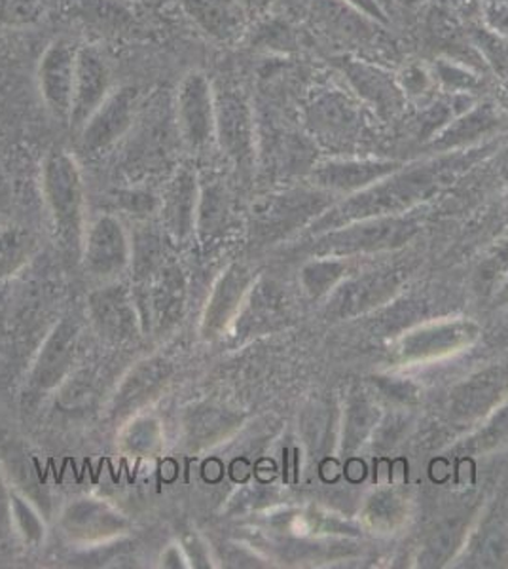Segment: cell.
Masks as SVG:
<instances>
[{
    "label": "cell",
    "instance_id": "cell-1",
    "mask_svg": "<svg viewBox=\"0 0 508 569\" xmlns=\"http://www.w3.org/2000/svg\"><path fill=\"white\" fill-rule=\"evenodd\" d=\"M335 61L336 69L340 71L349 90L376 114L384 118L395 117L408 107L399 78L386 67L372 59L357 58L349 53L336 58Z\"/></svg>",
    "mask_w": 508,
    "mask_h": 569
},
{
    "label": "cell",
    "instance_id": "cell-15",
    "mask_svg": "<svg viewBox=\"0 0 508 569\" xmlns=\"http://www.w3.org/2000/svg\"><path fill=\"white\" fill-rule=\"evenodd\" d=\"M343 2L355 8V10H359L360 13H365L370 20L378 21L381 26H387V21H389V18H387L389 12L384 8L380 0H343Z\"/></svg>",
    "mask_w": 508,
    "mask_h": 569
},
{
    "label": "cell",
    "instance_id": "cell-4",
    "mask_svg": "<svg viewBox=\"0 0 508 569\" xmlns=\"http://www.w3.org/2000/svg\"><path fill=\"white\" fill-rule=\"evenodd\" d=\"M112 91L114 82L109 59L104 58V53L96 46L80 44L69 122L82 128Z\"/></svg>",
    "mask_w": 508,
    "mask_h": 569
},
{
    "label": "cell",
    "instance_id": "cell-11",
    "mask_svg": "<svg viewBox=\"0 0 508 569\" xmlns=\"http://www.w3.org/2000/svg\"><path fill=\"white\" fill-rule=\"evenodd\" d=\"M400 88L405 91L408 103H424L427 99L432 98L437 93V82L432 77L431 67L421 66V63H406L399 72Z\"/></svg>",
    "mask_w": 508,
    "mask_h": 569
},
{
    "label": "cell",
    "instance_id": "cell-8",
    "mask_svg": "<svg viewBox=\"0 0 508 569\" xmlns=\"http://www.w3.org/2000/svg\"><path fill=\"white\" fill-rule=\"evenodd\" d=\"M215 103H217V137L222 144L232 149H243L251 141L252 99L243 86L232 80L215 84Z\"/></svg>",
    "mask_w": 508,
    "mask_h": 569
},
{
    "label": "cell",
    "instance_id": "cell-9",
    "mask_svg": "<svg viewBox=\"0 0 508 569\" xmlns=\"http://www.w3.org/2000/svg\"><path fill=\"white\" fill-rule=\"evenodd\" d=\"M431 71L438 90L461 96H477L478 91L482 90L486 78L482 72L445 58L435 59Z\"/></svg>",
    "mask_w": 508,
    "mask_h": 569
},
{
    "label": "cell",
    "instance_id": "cell-12",
    "mask_svg": "<svg viewBox=\"0 0 508 569\" xmlns=\"http://www.w3.org/2000/svg\"><path fill=\"white\" fill-rule=\"evenodd\" d=\"M39 18V0H0V23L2 26H31Z\"/></svg>",
    "mask_w": 508,
    "mask_h": 569
},
{
    "label": "cell",
    "instance_id": "cell-14",
    "mask_svg": "<svg viewBox=\"0 0 508 569\" xmlns=\"http://www.w3.org/2000/svg\"><path fill=\"white\" fill-rule=\"evenodd\" d=\"M484 23L508 39V2H491V4H486Z\"/></svg>",
    "mask_w": 508,
    "mask_h": 569
},
{
    "label": "cell",
    "instance_id": "cell-17",
    "mask_svg": "<svg viewBox=\"0 0 508 569\" xmlns=\"http://www.w3.org/2000/svg\"><path fill=\"white\" fill-rule=\"evenodd\" d=\"M457 482L461 486L475 485V463H472V461H459V467H457Z\"/></svg>",
    "mask_w": 508,
    "mask_h": 569
},
{
    "label": "cell",
    "instance_id": "cell-6",
    "mask_svg": "<svg viewBox=\"0 0 508 569\" xmlns=\"http://www.w3.org/2000/svg\"><path fill=\"white\" fill-rule=\"evenodd\" d=\"M177 4L187 20L215 44H238L251 26L238 0H177Z\"/></svg>",
    "mask_w": 508,
    "mask_h": 569
},
{
    "label": "cell",
    "instance_id": "cell-7",
    "mask_svg": "<svg viewBox=\"0 0 508 569\" xmlns=\"http://www.w3.org/2000/svg\"><path fill=\"white\" fill-rule=\"evenodd\" d=\"M141 107V93L133 86L114 88L107 101L88 118L80 128L86 147L103 149L110 142L117 141L133 126L137 110Z\"/></svg>",
    "mask_w": 508,
    "mask_h": 569
},
{
    "label": "cell",
    "instance_id": "cell-20",
    "mask_svg": "<svg viewBox=\"0 0 508 569\" xmlns=\"http://www.w3.org/2000/svg\"><path fill=\"white\" fill-rule=\"evenodd\" d=\"M496 103L508 114V77L501 80V88L497 91Z\"/></svg>",
    "mask_w": 508,
    "mask_h": 569
},
{
    "label": "cell",
    "instance_id": "cell-21",
    "mask_svg": "<svg viewBox=\"0 0 508 569\" xmlns=\"http://www.w3.org/2000/svg\"><path fill=\"white\" fill-rule=\"evenodd\" d=\"M392 2H395V7L399 4L402 8H414L419 4V0H392Z\"/></svg>",
    "mask_w": 508,
    "mask_h": 569
},
{
    "label": "cell",
    "instance_id": "cell-16",
    "mask_svg": "<svg viewBox=\"0 0 508 569\" xmlns=\"http://www.w3.org/2000/svg\"><path fill=\"white\" fill-rule=\"evenodd\" d=\"M238 2L249 21L262 20L276 4V0H238Z\"/></svg>",
    "mask_w": 508,
    "mask_h": 569
},
{
    "label": "cell",
    "instance_id": "cell-10",
    "mask_svg": "<svg viewBox=\"0 0 508 569\" xmlns=\"http://www.w3.org/2000/svg\"><path fill=\"white\" fill-rule=\"evenodd\" d=\"M470 42L477 48V52L482 58L484 66L488 67L489 72L496 77H508V39L494 31L486 23H475L467 27Z\"/></svg>",
    "mask_w": 508,
    "mask_h": 569
},
{
    "label": "cell",
    "instance_id": "cell-19",
    "mask_svg": "<svg viewBox=\"0 0 508 569\" xmlns=\"http://www.w3.org/2000/svg\"><path fill=\"white\" fill-rule=\"evenodd\" d=\"M406 480H408V461H406L405 458H400V460L392 461L391 485H405Z\"/></svg>",
    "mask_w": 508,
    "mask_h": 569
},
{
    "label": "cell",
    "instance_id": "cell-3",
    "mask_svg": "<svg viewBox=\"0 0 508 569\" xmlns=\"http://www.w3.org/2000/svg\"><path fill=\"white\" fill-rule=\"evenodd\" d=\"M80 44L72 39H56L46 46L37 66V86L40 99L53 117L69 120L72 88L77 74Z\"/></svg>",
    "mask_w": 508,
    "mask_h": 569
},
{
    "label": "cell",
    "instance_id": "cell-24",
    "mask_svg": "<svg viewBox=\"0 0 508 569\" xmlns=\"http://www.w3.org/2000/svg\"><path fill=\"white\" fill-rule=\"evenodd\" d=\"M126 2H133V0H126Z\"/></svg>",
    "mask_w": 508,
    "mask_h": 569
},
{
    "label": "cell",
    "instance_id": "cell-18",
    "mask_svg": "<svg viewBox=\"0 0 508 569\" xmlns=\"http://www.w3.org/2000/svg\"><path fill=\"white\" fill-rule=\"evenodd\" d=\"M373 480H376V485L381 486V488L391 485V461H376V475H373Z\"/></svg>",
    "mask_w": 508,
    "mask_h": 569
},
{
    "label": "cell",
    "instance_id": "cell-23",
    "mask_svg": "<svg viewBox=\"0 0 508 569\" xmlns=\"http://www.w3.org/2000/svg\"><path fill=\"white\" fill-rule=\"evenodd\" d=\"M491 2H508V0H486V4H491Z\"/></svg>",
    "mask_w": 508,
    "mask_h": 569
},
{
    "label": "cell",
    "instance_id": "cell-5",
    "mask_svg": "<svg viewBox=\"0 0 508 569\" xmlns=\"http://www.w3.org/2000/svg\"><path fill=\"white\" fill-rule=\"evenodd\" d=\"M316 26L332 34L335 39L349 44L362 46L365 50H384L386 44L384 27L370 20L365 13L346 4L343 0H306Z\"/></svg>",
    "mask_w": 508,
    "mask_h": 569
},
{
    "label": "cell",
    "instance_id": "cell-2",
    "mask_svg": "<svg viewBox=\"0 0 508 569\" xmlns=\"http://www.w3.org/2000/svg\"><path fill=\"white\" fill-rule=\"evenodd\" d=\"M173 107L180 136L190 147H201L217 136L215 84L206 72L192 69L180 78Z\"/></svg>",
    "mask_w": 508,
    "mask_h": 569
},
{
    "label": "cell",
    "instance_id": "cell-22",
    "mask_svg": "<svg viewBox=\"0 0 508 569\" xmlns=\"http://www.w3.org/2000/svg\"><path fill=\"white\" fill-rule=\"evenodd\" d=\"M380 2L384 4V8H386L387 12H389V10L395 7V2H392V0H380Z\"/></svg>",
    "mask_w": 508,
    "mask_h": 569
},
{
    "label": "cell",
    "instance_id": "cell-13",
    "mask_svg": "<svg viewBox=\"0 0 508 569\" xmlns=\"http://www.w3.org/2000/svg\"><path fill=\"white\" fill-rule=\"evenodd\" d=\"M435 7L451 16L454 20L461 21L464 26L482 23L486 13V0H435Z\"/></svg>",
    "mask_w": 508,
    "mask_h": 569
}]
</instances>
